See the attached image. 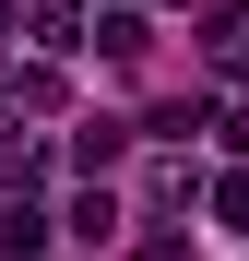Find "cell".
I'll use <instances>...</instances> for the list:
<instances>
[{
  "instance_id": "6da1fadb",
  "label": "cell",
  "mask_w": 249,
  "mask_h": 261,
  "mask_svg": "<svg viewBox=\"0 0 249 261\" xmlns=\"http://www.w3.org/2000/svg\"><path fill=\"white\" fill-rule=\"evenodd\" d=\"M119 154H131V130H119V119H83V143H71L83 178H95V166H119Z\"/></svg>"
},
{
  "instance_id": "5b68a950",
  "label": "cell",
  "mask_w": 249,
  "mask_h": 261,
  "mask_svg": "<svg viewBox=\"0 0 249 261\" xmlns=\"http://www.w3.org/2000/svg\"><path fill=\"white\" fill-rule=\"evenodd\" d=\"M214 214H226V226H249V178H214Z\"/></svg>"
},
{
  "instance_id": "3957f363",
  "label": "cell",
  "mask_w": 249,
  "mask_h": 261,
  "mask_svg": "<svg viewBox=\"0 0 249 261\" xmlns=\"http://www.w3.org/2000/svg\"><path fill=\"white\" fill-rule=\"evenodd\" d=\"M202 48H214V71L249 83V12H214V36H202Z\"/></svg>"
},
{
  "instance_id": "277c9868",
  "label": "cell",
  "mask_w": 249,
  "mask_h": 261,
  "mask_svg": "<svg viewBox=\"0 0 249 261\" xmlns=\"http://www.w3.org/2000/svg\"><path fill=\"white\" fill-rule=\"evenodd\" d=\"M95 48H107V60H143V48H154V24H143V12H107V24H95Z\"/></svg>"
},
{
  "instance_id": "7a4b0ae2",
  "label": "cell",
  "mask_w": 249,
  "mask_h": 261,
  "mask_svg": "<svg viewBox=\"0 0 249 261\" xmlns=\"http://www.w3.org/2000/svg\"><path fill=\"white\" fill-rule=\"evenodd\" d=\"M0 249L36 261V249H48V214H36V202H0Z\"/></svg>"
}]
</instances>
